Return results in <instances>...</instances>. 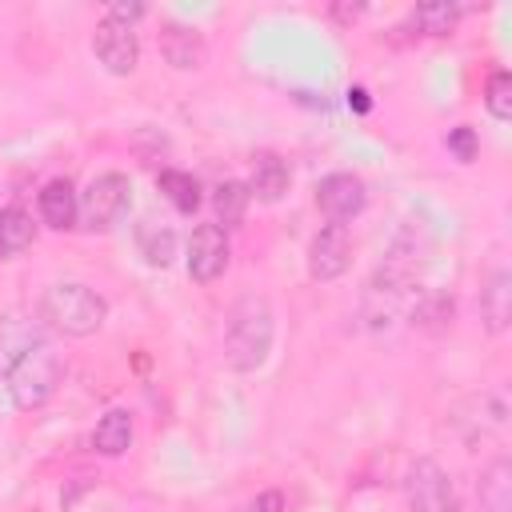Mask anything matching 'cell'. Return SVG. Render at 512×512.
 Masks as SVG:
<instances>
[{"instance_id": "obj_13", "label": "cell", "mask_w": 512, "mask_h": 512, "mask_svg": "<svg viewBox=\"0 0 512 512\" xmlns=\"http://www.w3.org/2000/svg\"><path fill=\"white\" fill-rule=\"evenodd\" d=\"M476 496H480V508L484 512H508L512 508V460L508 456H492L480 468Z\"/></svg>"}, {"instance_id": "obj_26", "label": "cell", "mask_w": 512, "mask_h": 512, "mask_svg": "<svg viewBox=\"0 0 512 512\" xmlns=\"http://www.w3.org/2000/svg\"><path fill=\"white\" fill-rule=\"evenodd\" d=\"M280 508H284V496L280 492H264V496H256L248 504V512H280Z\"/></svg>"}, {"instance_id": "obj_18", "label": "cell", "mask_w": 512, "mask_h": 512, "mask_svg": "<svg viewBox=\"0 0 512 512\" xmlns=\"http://www.w3.org/2000/svg\"><path fill=\"white\" fill-rule=\"evenodd\" d=\"M36 240V224L24 208H0V260H12Z\"/></svg>"}, {"instance_id": "obj_27", "label": "cell", "mask_w": 512, "mask_h": 512, "mask_svg": "<svg viewBox=\"0 0 512 512\" xmlns=\"http://www.w3.org/2000/svg\"><path fill=\"white\" fill-rule=\"evenodd\" d=\"M348 108L364 116V112L372 108V100H368V92H364V88H348Z\"/></svg>"}, {"instance_id": "obj_16", "label": "cell", "mask_w": 512, "mask_h": 512, "mask_svg": "<svg viewBox=\"0 0 512 512\" xmlns=\"http://www.w3.org/2000/svg\"><path fill=\"white\" fill-rule=\"evenodd\" d=\"M92 448L104 452V456L128 452V448H132V412H128V408H108V412L96 420Z\"/></svg>"}, {"instance_id": "obj_10", "label": "cell", "mask_w": 512, "mask_h": 512, "mask_svg": "<svg viewBox=\"0 0 512 512\" xmlns=\"http://www.w3.org/2000/svg\"><path fill=\"white\" fill-rule=\"evenodd\" d=\"M40 340H48L40 320H28V316H0V380H8L12 368H16Z\"/></svg>"}, {"instance_id": "obj_22", "label": "cell", "mask_w": 512, "mask_h": 512, "mask_svg": "<svg viewBox=\"0 0 512 512\" xmlns=\"http://www.w3.org/2000/svg\"><path fill=\"white\" fill-rule=\"evenodd\" d=\"M484 104L496 120H512V76L500 68L488 76V88H484Z\"/></svg>"}, {"instance_id": "obj_12", "label": "cell", "mask_w": 512, "mask_h": 512, "mask_svg": "<svg viewBox=\"0 0 512 512\" xmlns=\"http://www.w3.org/2000/svg\"><path fill=\"white\" fill-rule=\"evenodd\" d=\"M36 204H40V220H44L48 228H56V232L72 228V224H76V216H80V200H76V188H72L64 176H60V180H48V184L40 188Z\"/></svg>"}, {"instance_id": "obj_9", "label": "cell", "mask_w": 512, "mask_h": 512, "mask_svg": "<svg viewBox=\"0 0 512 512\" xmlns=\"http://www.w3.org/2000/svg\"><path fill=\"white\" fill-rule=\"evenodd\" d=\"M364 180L352 176V172H328L320 184H316V204L320 212L328 216V224H348L352 216L364 212Z\"/></svg>"}, {"instance_id": "obj_25", "label": "cell", "mask_w": 512, "mask_h": 512, "mask_svg": "<svg viewBox=\"0 0 512 512\" xmlns=\"http://www.w3.org/2000/svg\"><path fill=\"white\" fill-rule=\"evenodd\" d=\"M144 12H148L144 4H136V0H132V4H128V0H120V4H112L104 16H108V20H116V24H128V28H132V24H136Z\"/></svg>"}, {"instance_id": "obj_21", "label": "cell", "mask_w": 512, "mask_h": 512, "mask_svg": "<svg viewBox=\"0 0 512 512\" xmlns=\"http://www.w3.org/2000/svg\"><path fill=\"white\" fill-rule=\"evenodd\" d=\"M456 20H460V8H456V4H448V0L416 4V8H412V16H408V24H412L416 32H424V36H448V32L456 28Z\"/></svg>"}, {"instance_id": "obj_6", "label": "cell", "mask_w": 512, "mask_h": 512, "mask_svg": "<svg viewBox=\"0 0 512 512\" xmlns=\"http://www.w3.org/2000/svg\"><path fill=\"white\" fill-rule=\"evenodd\" d=\"M228 232L212 220V224H196L192 236H188V276L196 284H212L216 276H224L228 268Z\"/></svg>"}, {"instance_id": "obj_5", "label": "cell", "mask_w": 512, "mask_h": 512, "mask_svg": "<svg viewBox=\"0 0 512 512\" xmlns=\"http://www.w3.org/2000/svg\"><path fill=\"white\" fill-rule=\"evenodd\" d=\"M404 496H408V512H460L452 476L428 456L412 460L404 476Z\"/></svg>"}, {"instance_id": "obj_14", "label": "cell", "mask_w": 512, "mask_h": 512, "mask_svg": "<svg viewBox=\"0 0 512 512\" xmlns=\"http://www.w3.org/2000/svg\"><path fill=\"white\" fill-rule=\"evenodd\" d=\"M248 192L264 204H276L284 192H288V164L276 156V152H256L252 156V180H248Z\"/></svg>"}, {"instance_id": "obj_2", "label": "cell", "mask_w": 512, "mask_h": 512, "mask_svg": "<svg viewBox=\"0 0 512 512\" xmlns=\"http://www.w3.org/2000/svg\"><path fill=\"white\" fill-rule=\"evenodd\" d=\"M40 320L60 336H92L108 320V300L88 284L64 280L40 296Z\"/></svg>"}, {"instance_id": "obj_3", "label": "cell", "mask_w": 512, "mask_h": 512, "mask_svg": "<svg viewBox=\"0 0 512 512\" xmlns=\"http://www.w3.org/2000/svg\"><path fill=\"white\" fill-rule=\"evenodd\" d=\"M64 380V356L56 352V344L52 340H40L16 368H12V376H8V392H12V404L16 408H24V412H32V408H40L52 392H56V384Z\"/></svg>"}, {"instance_id": "obj_8", "label": "cell", "mask_w": 512, "mask_h": 512, "mask_svg": "<svg viewBox=\"0 0 512 512\" xmlns=\"http://www.w3.org/2000/svg\"><path fill=\"white\" fill-rule=\"evenodd\" d=\"M92 52L96 60L112 72V76H128L136 72V60H140V40H136V28L128 24H116V20H100L96 32H92Z\"/></svg>"}, {"instance_id": "obj_17", "label": "cell", "mask_w": 512, "mask_h": 512, "mask_svg": "<svg viewBox=\"0 0 512 512\" xmlns=\"http://www.w3.org/2000/svg\"><path fill=\"white\" fill-rule=\"evenodd\" d=\"M136 244H140V256L152 268H168L172 256H176V232L168 224H156V220H140L136 224Z\"/></svg>"}, {"instance_id": "obj_20", "label": "cell", "mask_w": 512, "mask_h": 512, "mask_svg": "<svg viewBox=\"0 0 512 512\" xmlns=\"http://www.w3.org/2000/svg\"><path fill=\"white\" fill-rule=\"evenodd\" d=\"M248 200H252V192H248L244 180H224V184H216V192H212L216 224H220L224 232L236 228V224L244 220V212H248Z\"/></svg>"}, {"instance_id": "obj_19", "label": "cell", "mask_w": 512, "mask_h": 512, "mask_svg": "<svg viewBox=\"0 0 512 512\" xmlns=\"http://www.w3.org/2000/svg\"><path fill=\"white\" fill-rule=\"evenodd\" d=\"M156 188L172 200V208L176 212H184V216H192L196 208H200V180L192 176V172H180V168H164L160 176H156Z\"/></svg>"}, {"instance_id": "obj_7", "label": "cell", "mask_w": 512, "mask_h": 512, "mask_svg": "<svg viewBox=\"0 0 512 512\" xmlns=\"http://www.w3.org/2000/svg\"><path fill=\"white\" fill-rule=\"evenodd\" d=\"M348 264H352V236H348V228L344 224H324L312 236V244H308V276L328 284V280L344 276Z\"/></svg>"}, {"instance_id": "obj_28", "label": "cell", "mask_w": 512, "mask_h": 512, "mask_svg": "<svg viewBox=\"0 0 512 512\" xmlns=\"http://www.w3.org/2000/svg\"><path fill=\"white\" fill-rule=\"evenodd\" d=\"M28 512H36V508H28Z\"/></svg>"}, {"instance_id": "obj_15", "label": "cell", "mask_w": 512, "mask_h": 512, "mask_svg": "<svg viewBox=\"0 0 512 512\" xmlns=\"http://www.w3.org/2000/svg\"><path fill=\"white\" fill-rule=\"evenodd\" d=\"M480 316L488 332H504L512 320V276L500 268L488 276V284L480 288Z\"/></svg>"}, {"instance_id": "obj_24", "label": "cell", "mask_w": 512, "mask_h": 512, "mask_svg": "<svg viewBox=\"0 0 512 512\" xmlns=\"http://www.w3.org/2000/svg\"><path fill=\"white\" fill-rule=\"evenodd\" d=\"M412 316H416V324H424V328H444V320L452 324V300H448V296H432V300L420 304Z\"/></svg>"}, {"instance_id": "obj_4", "label": "cell", "mask_w": 512, "mask_h": 512, "mask_svg": "<svg viewBox=\"0 0 512 512\" xmlns=\"http://www.w3.org/2000/svg\"><path fill=\"white\" fill-rule=\"evenodd\" d=\"M132 208V180L124 172H100L80 196V224L88 232H108L116 228Z\"/></svg>"}, {"instance_id": "obj_11", "label": "cell", "mask_w": 512, "mask_h": 512, "mask_svg": "<svg viewBox=\"0 0 512 512\" xmlns=\"http://www.w3.org/2000/svg\"><path fill=\"white\" fill-rule=\"evenodd\" d=\"M160 56H164L176 72H192V68L204 64L208 48H204V36H200L192 24L164 20V24H160Z\"/></svg>"}, {"instance_id": "obj_1", "label": "cell", "mask_w": 512, "mask_h": 512, "mask_svg": "<svg viewBox=\"0 0 512 512\" xmlns=\"http://www.w3.org/2000/svg\"><path fill=\"white\" fill-rule=\"evenodd\" d=\"M272 336H276V316L272 304L256 292L240 296L224 320V360L232 372H256L268 352H272Z\"/></svg>"}, {"instance_id": "obj_23", "label": "cell", "mask_w": 512, "mask_h": 512, "mask_svg": "<svg viewBox=\"0 0 512 512\" xmlns=\"http://www.w3.org/2000/svg\"><path fill=\"white\" fill-rule=\"evenodd\" d=\"M444 144H448V152H452L460 164H472V160H476V152H480V144H476V128H468V124L452 128V132L444 136Z\"/></svg>"}]
</instances>
